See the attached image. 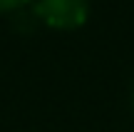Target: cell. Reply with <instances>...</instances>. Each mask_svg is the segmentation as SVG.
I'll list each match as a JSON object with an SVG mask.
<instances>
[{
  "label": "cell",
  "mask_w": 134,
  "mask_h": 132,
  "mask_svg": "<svg viewBox=\"0 0 134 132\" xmlns=\"http://www.w3.org/2000/svg\"><path fill=\"white\" fill-rule=\"evenodd\" d=\"M35 13L57 30H75L85 25L90 5L87 0H37Z\"/></svg>",
  "instance_id": "1"
},
{
  "label": "cell",
  "mask_w": 134,
  "mask_h": 132,
  "mask_svg": "<svg viewBox=\"0 0 134 132\" xmlns=\"http://www.w3.org/2000/svg\"><path fill=\"white\" fill-rule=\"evenodd\" d=\"M25 3H30V0H0V13H10V10H18V8H23Z\"/></svg>",
  "instance_id": "2"
}]
</instances>
